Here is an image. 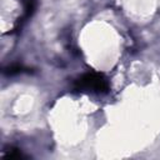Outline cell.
<instances>
[{"mask_svg": "<svg viewBox=\"0 0 160 160\" xmlns=\"http://www.w3.org/2000/svg\"><path fill=\"white\" fill-rule=\"evenodd\" d=\"M76 88L80 90L106 92L109 89V84L102 75L96 74V72H88L76 80Z\"/></svg>", "mask_w": 160, "mask_h": 160, "instance_id": "obj_1", "label": "cell"}]
</instances>
